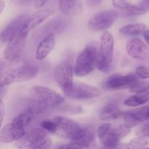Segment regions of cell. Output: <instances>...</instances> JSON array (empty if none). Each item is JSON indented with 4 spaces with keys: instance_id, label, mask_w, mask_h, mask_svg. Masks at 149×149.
I'll list each match as a JSON object with an SVG mask.
<instances>
[{
    "instance_id": "cell-1",
    "label": "cell",
    "mask_w": 149,
    "mask_h": 149,
    "mask_svg": "<svg viewBox=\"0 0 149 149\" xmlns=\"http://www.w3.org/2000/svg\"><path fill=\"white\" fill-rule=\"evenodd\" d=\"M99 49L97 42H90L86 45L76 61L74 74L77 77H85L94 70L97 63Z\"/></svg>"
},
{
    "instance_id": "cell-2",
    "label": "cell",
    "mask_w": 149,
    "mask_h": 149,
    "mask_svg": "<svg viewBox=\"0 0 149 149\" xmlns=\"http://www.w3.org/2000/svg\"><path fill=\"white\" fill-rule=\"evenodd\" d=\"M114 49V38L109 31H105L100 38V45L96 68L102 72H108L111 68Z\"/></svg>"
},
{
    "instance_id": "cell-3",
    "label": "cell",
    "mask_w": 149,
    "mask_h": 149,
    "mask_svg": "<svg viewBox=\"0 0 149 149\" xmlns=\"http://www.w3.org/2000/svg\"><path fill=\"white\" fill-rule=\"evenodd\" d=\"M39 71V67L33 64H26L10 70L1 76V87L32 79L37 76Z\"/></svg>"
},
{
    "instance_id": "cell-4",
    "label": "cell",
    "mask_w": 149,
    "mask_h": 149,
    "mask_svg": "<svg viewBox=\"0 0 149 149\" xmlns=\"http://www.w3.org/2000/svg\"><path fill=\"white\" fill-rule=\"evenodd\" d=\"M51 144L52 142L47 136L45 130L35 128L18 140L15 146L19 148H48Z\"/></svg>"
},
{
    "instance_id": "cell-5",
    "label": "cell",
    "mask_w": 149,
    "mask_h": 149,
    "mask_svg": "<svg viewBox=\"0 0 149 149\" xmlns=\"http://www.w3.org/2000/svg\"><path fill=\"white\" fill-rule=\"evenodd\" d=\"M29 31L26 27L7 43L4 52V58L5 61L10 63L18 61L26 47Z\"/></svg>"
},
{
    "instance_id": "cell-6",
    "label": "cell",
    "mask_w": 149,
    "mask_h": 149,
    "mask_svg": "<svg viewBox=\"0 0 149 149\" xmlns=\"http://www.w3.org/2000/svg\"><path fill=\"white\" fill-rule=\"evenodd\" d=\"M118 17L114 10H106L96 13L89 20L87 28L93 31H105L111 27Z\"/></svg>"
},
{
    "instance_id": "cell-7",
    "label": "cell",
    "mask_w": 149,
    "mask_h": 149,
    "mask_svg": "<svg viewBox=\"0 0 149 149\" xmlns=\"http://www.w3.org/2000/svg\"><path fill=\"white\" fill-rule=\"evenodd\" d=\"M35 100L46 107H54L61 104L64 101L62 95L49 87L42 86H33L31 89Z\"/></svg>"
},
{
    "instance_id": "cell-8",
    "label": "cell",
    "mask_w": 149,
    "mask_h": 149,
    "mask_svg": "<svg viewBox=\"0 0 149 149\" xmlns=\"http://www.w3.org/2000/svg\"><path fill=\"white\" fill-rule=\"evenodd\" d=\"M74 72L71 65L67 61L60 63L54 70V79L62 89L63 93L68 91L74 85Z\"/></svg>"
},
{
    "instance_id": "cell-9",
    "label": "cell",
    "mask_w": 149,
    "mask_h": 149,
    "mask_svg": "<svg viewBox=\"0 0 149 149\" xmlns=\"http://www.w3.org/2000/svg\"><path fill=\"white\" fill-rule=\"evenodd\" d=\"M66 97L72 99H90L100 95L98 88L83 83L74 84L71 89L64 93Z\"/></svg>"
},
{
    "instance_id": "cell-10",
    "label": "cell",
    "mask_w": 149,
    "mask_h": 149,
    "mask_svg": "<svg viewBox=\"0 0 149 149\" xmlns=\"http://www.w3.org/2000/svg\"><path fill=\"white\" fill-rule=\"evenodd\" d=\"M29 17L26 15H21L13 18L2 29L1 33V41L2 43H8L15 35L26 27Z\"/></svg>"
},
{
    "instance_id": "cell-11",
    "label": "cell",
    "mask_w": 149,
    "mask_h": 149,
    "mask_svg": "<svg viewBox=\"0 0 149 149\" xmlns=\"http://www.w3.org/2000/svg\"><path fill=\"white\" fill-rule=\"evenodd\" d=\"M138 80L136 74H129L126 75L114 74L107 79L104 83V87L106 90H118L125 88H129Z\"/></svg>"
},
{
    "instance_id": "cell-12",
    "label": "cell",
    "mask_w": 149,
    "mask_h": 149,
    "mask_svg": "<svg viewBox=\"0 0 149 149\" xmlns=\"http://www.w3.org/2000/svg\"><path fill=\"white\" fill-rule=\"evenodd\" d=\"M97 135L99 141L108 148H116L120 143L121 139L118 136L115 128L110 123L102 125L97 129Z\"/></svg>"
},
{
    "instance_id": "cell-13",
    "label": "cell",
    "mask_w": 149,
    "mask_h": 149,
    "mask_svg": "<svg viewBox=\"0 0 149 149\" xmlns=\"http://www.w3.org/2000/svg\"><path fill=\"white\" fill-rule=\"evenodd\" d=\"M126 50L131 58L138 61H148L149 59V48L138 38H134L127 42Z\"/></svg>"
},
{
    "instance_id": "cell-14",
    "label": "cell",
    "mask_w": 149,
    "mask_h": 149,
    "mask_svg": "<svg viewBox=\"0 0 149 149\" xmlns=\"http://www.w3.org/2000/svg\"><path fill=\"white\" fill-rule=\"evenodd\" d=\"M26 133L24 127L12 122L1 128L0 131V141L5 143L17 141Z\"/></svg>"
},
{
    "instance_id": "cell-15",
    "label": "cell",
    "mask_w": 149,
    "mask_h": 149,
    "mask_svg": "<svg viewBox=\"0 0 149 149\" xmlns=\"http://www.w3.org/2000/svg\"><path fill=\"white\" fill-rule=\"evenodd\" d=\"M53 120L56 122L59 129L72 141L78 136L82 129V126L65 116H57L54 117Z\"/></svg>"
},
{
    "instance_id": "cell-16",
    "label": "cell",
    "mask_w": 149,
    "mask_h": 149,
    "mask_svg": "<svg viewBox=\"0 0 149 149\" xmlns=\"http://www.w3.org/2000/svg\"><path fill=\"white\" fill-rule=\"evenodd\" d=\"M55 46V39L53 33L45 36L39 43L36 50V58L39 61L45 59L53 50Z\"/></svg>"
},
{
    "instance_id": "cell-17",
    "label": "cell",
    "mask_w": 149,
    "mask_h": 149,
    "mask_svg": "<svg viewBox=\"0 0 149 149\" xmlns=\"http://www.w3.org/2000/svg\"><path fill=\"white\" fill-rule=\"evenodd\" d=\"M54 10L50 8L42 9L39 11L33 13L31 17L28 18L27 23H26V29L29 31L31 30L33 28L36 27L40 25L44 21L49 18V17L53 15Z\"/></svg>"
},
{
    "instance_id": "cell-18",
    "label": "cell",
    "mask_w": 149,
    "mask_h": 149,
    "mask_svg": "<svg viewBox=\"0 0 149 149\" xmlns=\"http://www.w3.org/2000/svg\"><path fill=\"white\" fill-rule=\"evenodd\" d=\"M95 131L93 126H83L80 133L72 142L77 143L82 148H87L93 143L95 140Z\"/></svg>"
},
{
    "instance_id": "cell-19",
    "label": "cell",
    "mask_w": 149,
    "mask_h": 149,
    "mask_svg": "<svg viewBox=\"0 0 149 149\" xmlns=\"http://www.w3.org/2000/svg\"><path fill=\"white\" fill-rule=\"evenodd\" d=\"M38 113H39L38 111L33 106H32V107L29 108L23 112L20 113L19 115H17L15 118H14L13 122L17 125H20V126L26 128L33 121L36 115H37Z\"/></svg>"
},
{
    "instance_id": "cell-20",
    "label": "cell",
    "mask_w": 149,
    "mask_h": 149,
    "mask_svg": "<svg viewBox=\"0 0 149 149\" xmlns=\"http://www.w3.org/2000/svg\"><path fill=\"white\" fill-rule=\"evenodd\" d=\"M149 101V90L143 93H135L134 95L127 97L124 101V104L128 107H138Z\"/></svg>"
},
{
    "instance_id": "cell-21",
    "label": "cell",
    "mask_w": 149,
    "mask_h": 149,
    "mask_svg": "<svg viewBox=\"0 0 149 149\" xmlns=\"http://www.w3.org/2000/svg\"><path fill=\"white\" fill-rule=\"evenodd\" d=\"M122 112L118 106L114 104H109L103 108L99 116L100 120H111L116 119L122 116Z\"/></svg>"
},
{
    "instance_id": "cell-22",
    "label": "cell",
    "mask_w": 149,
    "mask_h": 149,
    "mask_svg": "<svg viewBox=\"0 0 149 149\" xmlns=\"http://www.w3.org/2000/svg\"><path fill=\"white\" fill-rule=\"evenodd\" d=\"M59 8L64 15H70L79 10V0H59Z\"/></svg>"
},
{
    "instance_id": "cell-23",
    "label": "cell",
    "mask_w": 149,
    "mask_h": 149,
    "mask_svg": "<svg viewBox=\"0 0 149 149\" xmlns=\"http://www.w3.org/2000/svg\"><path fill=\"white\" fill-rule=\"evenodd\" d=\"M146 25L142 23L126 25L119 29V32L125 35H139L146 30Z\"/></svg>"
},
{
    "instance_id": "cell-24",
    "label": "cell",
    "mask_w": 149,
    "mask_h": 149,
    "mask_svg": "<svg viewBox=\"0 0 149 149\" xmlns=\"http://www.w3.org/2000/svg\"><path fill=\"white\" fill-rule=\"evenodd\" d=\"M129 90L130 93H143L149 90V82L139 81L138 79L131 87H129Z\"/></svg>"
},
{
    "instance_id": "cell-25",
    "label": "cell",
    "mask_w": 149,
    "mask_h": 149,
    "mask_svg": "<svg viewBox=\"0 0 149 149\" xmlns=\"http://www.w3.org/2000/svg\"><path fill=\"white\" fill-rule=\"evenodd\" d=\"M148 141L146 140L145 138L138 136V138H135V139H132L130 142L128 143L127 144V147L129 148H143V147L148 145Z\"/></svg>"
},
{
    "instance_id": "cell-26",
    "label": "cell",
    "mask_w": 149,
    "mask_h": 149,
    "mask_svg": "<svg viewBox=\"0 0 149 149\" xmlns=\"http://www.w3.org/2000/svg\"><path fill=\"white\" fill-rule=\"evenodd\" d=\"M125 14L128 16H134V15H141L146 13L145 10L141 9L138 5H134L131 4L128 8L124 10Z\"/></svg>"
},
{
    "instance_id": "cell-27",
    "label": "cell",
    "mask_w": 149,
    "mask_h": 149,
    "mask_svg": "<svg viewBox=\"0 0 149 149\" xmlns=\"http://www.w3.org/2000/svg\"><path fill=\"white\" fill-rule=\"evenodd\" d=\"M41 127L45 130V131L51 132V133H55L59 129L58 125L54 120H45L41 122Z\"/></svg>"
},
{
    "instance_id": "cell-28",
    "label": "cell",
    "mask_w": 149,
    "mask_h": 149,
    "mask_svg": "<svg viewBox=\"0 0 149 149\" xmlns=\"http://www.w3.org/2000/svg\"><path fill=\"white\" fill-rule=\"evenodd\" d=\"M131 129L132 128L130 126H128L127 125H126L125 123L123 124V125H119V127L115 128L116 133H117L118 136L119 137L120 139H122V138L126 137L127 135H129L131 132Z\"/></svg>"
},
{
    "instance_id": "cell-29",
    "label": "cell",
    "mask_w": 149,
    "mask_h": 149,
    "mask_svg": "<svg viewBox=\"0 0 149 149\" xmlns=\"http://www.w3.org/2000/svg\"><path fill=\"white\" fill-rule=\"evenodd\" d=\"M135 74L141 79H149V68L144 65H139L135 68Z\"/></svg>"
},
{
    "instance_id": "cell-30",
    "label": "cell",
    "mask_w": 149,
    "mask_h": 149,
    "mask_svg": "<svg viewBox=\"0 0 149 149\" xmlns=\"http://www.w3.org/2000/svg\"><path fill=\"white\" fill-rule=\"evenodd\" d=\"M136 135L138 137H142V138H147L149 137V122L146 123L138 127L136 130Z\"/></svg>"
},
{
    "instance_id": "cell-31",
    "label": "cell",
    "mask_w": 149,
    "mask_h": 149,
    "mask_svg": "<svg viewBox=\"0 0 149 149\" xmlns=\"http://www.w3.org/2000/svg\"><path fill=\"white\" fill-rule=\"evenodd\" d=\"M112 3L115 7L122 10L128 8L131 4V3L127 0H112Z\"/></svg>"
},
{
    "instance_id": "cell-32",
    "label": "cell",
    "mask_w": 149,
    "mask_h": 149,
    "mask_svg": "<svg viewBox=\"0 0 149 149\" xmlns=\"http://www.w3.org/2000/svg\"><path fill=\"white\" fill-rule=\"evenodd\" d=\"M35 1L36 0H10V1L14 5L20 6V7L30 5L33 2H35Z\"/></svg>"
},
{
    "instance_id": "cell-33",
    "label": "cell",
    "mask_w": 149,
    "mask_h": 149,
    "mask_svg": "<svg viewBox=\"0 0 149 149\" xmlns=\"http://www.w3.org/2000/svg\"><path fill=\"white\" fill-rule=\"evenodd\" d=\"M138 5L146 13L149 12V0H141Z\"/></svg>"
},
{
    "instance_id": "cell-34",
    "label": "cell",
    "mask_w": 149,
    "mask_h": 149,
    "mask_svg": "<svg viewBox=\"0 0 149 149\" xmlns=\"http://www.w3.org/2000/svg\"><path fill=\"white\" fill-rule=\"evenodd\" d=\"M103 0H86V3L87 5L91 8H94V7H97L101 4Z\"/></svg>"
},
{
    "instance_id": "cell-35",
    "label": "cell",
    "mask_w": 149,
    "mask_h": 149,
    "mask_svg": "<svg viewBox=\"0 0 149 149\" xmlns=\"http://www.w3.org/2000/svg\"><path fill=\"white\" fill-rule=\"evenodd\" d=\"M4 115H5V112H4V103L3 102L2 98H1V102H0V120H1V125H2L3 124Z\"/></svg>"
},
{
    "instance_id": "cell-36",
    "label": "cell",
    "mask_w": 149,
    "mask_h": 149,
    "mask_svg": "<svg viewBox=\"0 0 149 149\" xmlns=\"http://www.w3.org/2000/svg\"><path fill=\"white\" fill-rule=\"evenodd\" d=\"M60 148H81L82 147L80 145L77 144V143L72 142L71 143H67L65 145H63L59 147Z\"/></svg>"
},
{
    "instance_id": "cell-37",
    "label": "cell",
    "mask_w": 149,
    "mask_h": 149,
    "mask_svg": "<svg viewBox=\"0 0 149 149\" xmlns=\"http://www.w3.org/2000/svg\"><path fill=\"white\" fill-rule=\"evenodd\" d=\"M48 0H36L34 2V6L36 8H41L42 7H43L46 2Z\"/></svg>"
},
{
    "instance_id": "cell-38",
    "label": "cell",
    "mask_w": 149,
    "mask_h": 149,
    "mask_svg": "<svg viewBox=\"0 0 149 149\" xmlns=\"http://www.w3.org/2000/svg\"><path fill=\"white\" fill-rule=\"evenodd\" d=\"M143 37L146 43L149 45V29H146L145 31L143 32Z\"/></svg>"
},
{
    "instance_id": "cell-39",
    "label": "cell",
    "mask_w": 149,
    "mask_h": 149,
    "mask_svg": "<svg viewBox=\"0 0 149 149\" xmlns=\"http://www.w3.org/2000/svg\"><path fill=\"white\" fill-rule=\"evenodd\" d=\"M0 6H1V8H0V13H2L3 10H4V7H5V3H4V1H3V0H1L0 1Z\"/></svg>"
},
{
    "instance_id": "cell-40",
    "label": "cell",
    "mask_w": 149,
    "mask_h": 149,
    "mask_svg": "<svg viewBox=\"0 0 149 149\" xmlns=\"http://www.w3.org/2000/svg\"><path fill=\"white\" fill-rule=\"evenodd\" d=\"M148 118H149V109H148Z\"/></svg>"
}]
</instances>
